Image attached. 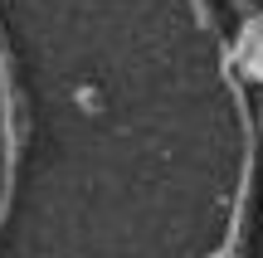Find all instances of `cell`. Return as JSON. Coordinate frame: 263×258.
<instances>
[{"label": "cell", "instance_id": "2", "mask_svg": "<svg viewBox=\"0 0 263 258\" xmlns=\"http://www.w3.org/2000/svg\"><path fill=\"white\" fill-rule=\"evenodd\" d=\"M254 127H258V151H263V107L254 112Z\"/></svg>", "mask_w": 263, "mask_h": 258}, {"label": "cell", "instance_id": "1", "mask_svg": "<svg viewBox=\"0 0 263 258\" xmlns=\"http://www.w3.org/2000/svg\"><path fill=\"white\" fill-rule=\"evenodd\" d=\"M190 10H195V25L200 29H215V10H210V0H190Z\"/></svg>", "mask_w": 263, "mask_h": 258}]
</instances>
